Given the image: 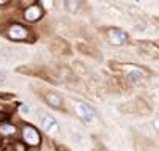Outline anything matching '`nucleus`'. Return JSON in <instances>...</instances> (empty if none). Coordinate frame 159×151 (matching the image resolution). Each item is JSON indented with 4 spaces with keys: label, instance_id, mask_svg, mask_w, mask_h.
Listing matches in <instances>:
<instances>
[{
    "label": "nucleus",
    "instance_id": "20e7f679",
    "mask_svg": "<svg viewBox=\"0 0 159 151\" xmlns=\"http://www.w3.org/2000/svg\"><path fill=\"white\" fill-rule=\"evenodd\" d=\"M106 39L110 46H125L128 42V33L121 29H117V27H112V29H107L106 32Z\"/></svg>",
    "mask_w": 159,
    "mask_h": 151
},
{
    "label": "nucleus",
    "instance_id": "9b49d317",
    "mask_svg": "<svg viewBox=\"0 0 159 151\" xmlns=\"http://www.w3.org/2000/svg\"><path fill=\"white\" fill-rule=\"evenodd\" d=\"M5 80H7V74H5V73H3L2 69H0V85H2V83H3Z\"/></svg>",
    "mask_w": 159,
    "mask_h": 151
},
{
    "label": "nucleus",
    "instance_id": "7ed1b4c3",
    "mask_svg": "<svg viewBox=\"0 0 159 151\" xmlns=\"http://www.w3.org/2000/svg\"><path fill=\"white\" fill-rule=\"evenodd\" d=\"M5 36L11 41H25L30 36V32L25 25H22L19 22H13L7 27L5 30Z\"/></svg>",
    "mask_w": 159,
    "mask_h": 151
},
{
    "label": "nucleus",
    "instance_id": "1a4fd4ad",
    "mask_svg": "<svg viewBox=\"0 0 159 151\" xmlns=\"http://www.w3.org/2000/svg\"><path fill=\"white\" fill-rule=\"evenodd\" d=\"M63 7H65V10L68 11V13H77V10L82 7V3L79 2V0H66V2L63 3Z\"/></svg>",
    "mask_w": 159,
    "mask_h": 151
},
{
    "label": "nucleus",
    "instance_id": "9d476101",
    "mask_svg": "<svg viewBox=\"0 0 159 151\" xmlns=\"http://www.w3.org/2000/svg\"><path fill=\"white\" fill-rule=\"evenodd\" d=\"M16 126L11 124V123H2L0 124V134H3V135H14L16 134Z\"/></svg>",
    "mask_w": 159,
    "mask_h": 151
},
{
    "label": "nucleus",
    "instance_id": "4468645a",
    "mask_svg": "<svg viewBox=\"0 0 159 151\" xmlns=\"http://www.w3.org/2000/svg\"><path fill=\"white\" fill-rule=\"evenodd\" d=\"M7 5H10L8 0H5V2H0V7H7Z\"/></svg>",
    "mask_w": 159,
    "mask_h": 151
},
{
    "label": "nucleus",
    "instance_id": "0eeeda50",
    "mask_svg": "<svg viewBox=\"0 0 159 151\" xmlns=\"http://www.w3.org/2000/svg\"><path fill=\"white\" fill-rule=\"evenodd\" d=\"M41 126L43 129L46 131V134H51V135H57L60 132V127H58V123L54 117L51 115H46L41 118Z\"/></svg>",
    "mask_w": 159,
    "mask_h": 151
},
{
    "label": "nucleus",
    "instance_id": "ddd939ff",
    "mask_svg": "<svg viewBox=\"0 0 159 151\" xmlns=\"http://www.w3.org/2000/svg\"><path fill=\"white\" fill-rule=\"evenodd\" d=\"M7 117H8L7 113H3V112H0V121H5V120H7Z\"/></svg>",
    "mask_w": 159,
    "mask_h": 151
},
{
    "label": "nucleus",
    "instance_id": "39448f33",
    "mask_svg": "<svg viewBox=\"0 0 159 151\" xmlns=\"http://www.w3.org/2000/svg\"><path fill=\"white\" fill-rule=\"evenodd\" d=\"M20 135H22V140H24L25 145H30V146H38L41 143V135L38 132V129L33 127L32 124H24L20 129Z\"/></svg>",
    "mask_w": 159,
    "mask_h": 151
},
{
    "label": "nucleus",
    "instance_id": "423d86ee",
    "mask_svg": "<svg viewBox=\"0 0 159 151\" xmlns=\"http://www.w3.org/2000/svg\"><path fill=\"white\" fill-rule=\"evenodd\" d=\"M22 16H24V19L29 20V22H36V20H39L44 16V10L41 8L39 3H32L30 7H27L24 10Z\"/></svg>",
    "mask_w": 159,
    "mask_h": 151
},
{
    "label": "nucleus",
    "instance_id": "6e6552de",
    "mask_svg": "<svg viewBox=\"0 0 159 151\" xmlns=\"http://www.w3.org/2000/svg\"><path fill=\"white\" fill-rule=\"evenodd\" d=\"M44 102H46L49 107H52V109H60L63 110V96L58 95L57 91H48L46 95H44Z\"/></svg>",
    "mask_w": 159,
    "mask_h": 151
},
{
    "label": "nucleus",
    "instance_id": "f8f14e48",
    "mask_svg": "<svg viewBox=\"0 0 159 151\" xmlns=\"http://www.w3.org/2000/svg\"><path fill=\"white\" fill-rule=\"evenodd\" d=\"M14 148H16V151H25V146L24 145H19V143H16Z\"/></svg>",
    "mask_w": 159,
    "mask_h": 151
},
{
    "label": "nucleus",
    "instance_id": "f03ea898",
    "mask_svg": "<svg viewBox=\"0 0 159 151\" xmlns=\"http://www.w3.org/2000/svg\"><path fill=\"white\" fill-rule=\"evenodd\" d=\"M115 69H120V71H125L128 79L134 83V85H143L148 79V73L140 68V66H135V64H121V66H118V64H112Z\"/></svg>",
    "mask_w": 159,
    "mask_h": 151
},
{
    "label": "nucleus",
    "instance_id": "f257e3e1",
    "mask_svg": "<svg viewBox=\"0 0 159 151\" xmlns=\"http://www.w3.org/2000/svg\"><path fill=\"white\" fill-rule=\"evenodd\" d=\"M73 110H74L76 117H77L82 123H85V124H88V126L98 123V120H99L96 110H95L88 102H85V101L73 99Z\"/></svg>",
    "mask_w": 159,
    "mask_h": 151
}]
</instances>
